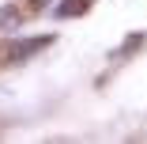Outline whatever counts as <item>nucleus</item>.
I'll return each mask as SVG.
<instances>
[{
    "label": "nucleus",
    "mask_w": 147,
    "mask_h": 144,
    "mask_svg": "<svg viewBox=\"0 0 147 144\" xmlns=\"http://www.w3.org/2000/svg\"><path fill=\"white\" fill-rule=\"evenodd\" d=\"M49 38H30V42H15V46H8V57L11 61H23L26 53H34V49H42Z\"/></svg>",
    "instance_id": "f257e3e1"
},
{
    "label": "nucleus",
    "mask_w": 147,
    "mask_h": 144,
    "mask_svg": "<svg viewBox=\"0 0 147 144\" xmlns=\"http://www.w3.org/2000/svg\"><path fill=\"white\" fill-rule=\"evenodd\" d=\"M8 23L15 27V23H19V12H11V8H4V12H0V27H8Z\"/></svg>",
    "instance_id": "f03ea898"
}]
</instances>
